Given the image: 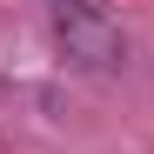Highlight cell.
<instances>
[{
  "label": "cell",
  "mask_w": 154,
  "mask_h": 154,
  "mask_svg": "<svg viewBox=\"0 0 154 154\" xmlns=\"http://www.w3.org/2000/svg\"><path fill=\"white\" fill-rule=\"evenodd\" d=\"M47 20H54V40L67 47V60H81V67L121 60V27L100 14V0H47Z\"/></svg>",
  "instance_id": "cell-1"
}]
</instances>
